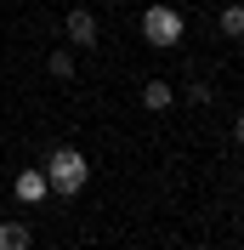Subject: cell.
Masks as SVG:
<instances>
[{
  "instance_id": "1",
  "label": "cell",
  "mask_w": 244,
  "mask_h": 250,
  "mask_svg": "<svg viewBox=\"0 0 244 250\" xmlns=\"http://www.w3.org/2000/svg\"><path fill=\"white\" fill-rule=\"evenodd\" d=\"M85 182H91V165H85L80 148H51V154H46V188H51V193L74 199Z\"/></svg>"
},
{
  "instance_id": "2",
  "label": "cell",
  "mask_w": 244,
  "mask_h": 250,
  "mask_svg": "<svg viewBox=\"0 0 244 250\" xmlns=\"http://www.w3.org/2000/svg\"><path fill=\"white\" fill-rule=\"evenodd\" d=\"M142 34H148V46H176L182 40V12L176 6H148L142 12Z\"/></svg>"
},
{
  "instance_id": "3",
  "label": "cell",
  "mask_w": 244,
  "mask_h": 250,
  "mask_svg": "<svg viewBox=\"0 0 244 250\" xmlns=\"http://www.w3.org/2000/svg\"><path fill=\"white\" fill-rule=\"evenodd\" d=\"M62 34H68L80 51H91L97 40H102V23H97V12H80V6H74V12L62 17Z\"/></svg>"
},
{
  "instance_id": "4",
  "label": "cell",
  "mask_w": 244,
  "mask_h": 250,
  "mask_svg": "<svg viewBox=\"0 0 244 250\" xmlns=\"http://www.w3.org/2000/svg\"><path fill=\"white\" fill-rule=\"evenodd\" d=\"M12 199H23V205H40V199H51L46 171H17V182H12Z\"/></svg>"
},
{
  "instance_id": "5",
  "label": "cell",
  "mask_w": 244,
  "mask_h": 250,
  "mask_svg": "<svg viewBox=\"0 0 244 250\" xmlns=\"http://www.w3.org/2000/svg\"><path fill=\"white\" fill-rule=\"evenodd\" d=\"M170 103H176V91H170L165 80H148V85H142V108H148V114H165Z\"/></svg>"
},
{
  "instance_id": "6",
  "label": "cell",
  "mask_w": 244,
  "mask_h": 250,
  "mask_svg": "<svg viewBox=\"0 0 244 250\" xmlns=\"http://www.w3.org/2000/svg\"><path fill=\"white\" fill-rule=\"evenodd\" d=\"M34 233H29V222H0V250H29Z\"/></svg>"
},
{
  "instance_id": "7",
  "label": "cell",
  "mask_w": 244,
  "mask_h": 250,
  "mask_svg": "<svg viewBox=\"0 0 244 250\" xmlns=\"http://www.w3.org/2000/svg\"><path fill=\"white\" fill-rule=\"evenodd\" d=\"M46 68H51V80H74V51H51Z\"/></svg>"
},
{
  "instance_id": "8",
  "label": "cell",
  "mask_w": 244,
  "mask_h": 250,
  "mask_svg": "<svg viewBox=\"0 0 244 250\" xmlns=\"http://www.w3.org/2000/svg\"><path fill=\"white\" fill-rule=\"evenodd\" d=\"M222 29H227V34H244V6H227V12H222Z\"/></svg>"
},
{
  "instance_id": "9",
  "label": "cell",
  "mask_w": 244,
  "mask_h": 250,
  "mask_svg": "<svg viewBox=\"0 0 244 250\" xmlns=\"http://www.w3.org/2000/svg\"><path fill=\"white\" fill-rule=\"evenodd\" d=\"M176 6H187V0H176Z\"/></svg>"
}]
</instances>
